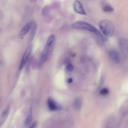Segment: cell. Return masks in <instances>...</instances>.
Here are the masks:
<instances>
[{"label": "cell", "instance_id": "obj_1", "mask_svg": "<svg viewBox=\"0 0 128 128\" xmlns=\"http://www.w3.org/2000/svg\"><path fill=\"white\" fill-rule=\"evenodd\" d=\"M99 26L101 32L105 36L111 37L113 35L114 27L111 21L108 20H102L99 23Z\"/></svg>", "mask_w": 128, "mask_h": 128}, {"label": "cell", "instance_id": "obj_2", "mask_svg": "<svg viewBox=\"0 0 128 128\" xmlns=\"http://www.w3.org/2000/svg\"><path fill=\"white\" fill-rule=\"evenodd\" d=\"M71 27L74 28L85 30L92 32H96L97 30L92 25L82 21H77L74 23L72 24Z\"/></svg>", "mask_w": 128, "mask_h": 128}, {"label": "cell", "instance_id": "obj_3", "mask_svg": "<svg viewBox=\"0 0 128 128\" xmlns=\"http://www.w3.org/2000/svg\"><path fill=\"white\" fill-rule=\"evenodd\" d=\"M55 39V36L53 34L50 35L48 38L46 45L42 53L48 56L51 53L53 49Z\"/></svg>", "mask_w": 128, "mask_h": 128}, {"label": "cell", "instance_id": "obj_4", "mask_svg": "<svg viewBox=\"0 0 128 128\" xmlns=\"http://www.w3.org/2000/svg\"><path fill=\"white\" fill-rule=\"evenodd\" d=\"M32 47V45H30L25 52L19 66V69L20 70L23 69L27 62L30 55Z\"/></svg>", "mask_w": 128, "mask_h": 128}, {"label": "cell", "instance_id": "obj_5", "mask_svg": "<svg viewBox=\"0 0 128 128\" xmlns=\"http://www.w3.org/2000/svg\"><path fill=\"white\" fill-rule=\"evenodd\" d=\"M92 33L94 39L98 43L101 45H103L107 42V38L99 30H97L96 32Z\"/></svg>", "mask_w": 128, "mask_h": 128}, {"label": "cell", "instance_id": "obj_6", "mask_svg": "<svg viewBox=\"0 0 128 128\" xmlns=\"http://www.w3.org/2000/svg\"><path fill=\"white\" fill-rule=\"evenodd\" d=\"M47 104L49 110L51 111L60 110L62 109L61 105L51 98H49L48 99Z\"/></svg>", "mask_w": 128, "mask_h": 128}, {"label": "cell", "instance_id": "obj_7", "mask_svg": "<svg viewBox=\"0 0 128 128\" xmlns=\"http://www.w3.org/2000/svg\"><path fill=\"white\" fill-rule=\"evenodd\" d=\"M73 8L74 11L78 14L83 15L86 14L82 4L79 1H76L74 2Z\"/></svg>", "mask_w": 128, "mask_h": 128}, {"label": "cell", "instance_id": "obj_8", "mask_svg": "<svg viewBox=\"0 0 128 128\" xmlns=\"http://www.w3.org/2000/svg\"><path fill=\"white\" fill-rule=\"evenodd\" d=\"M101 5L102 10L105 12H112L114 10L113 8L106 1H101Z\"/></svg>", "mask_w": 128, "mask_h": 128}, {"label": "cell", "instance_id": "obj_9", "mask_svg": "<svg viewBox=\"0 0 128 128\" xmlns=\"http://www.w3.org/2000/svg\"><path fill=\"white\" fill-rule=\"evenodd\" d=\"M119 47L123 52H126L128 50V43L127 40L123 38H119L118 41Z\"/></svg>", "mask_w": 128, "mask_h": 128}, {"label": "cell", "instance_id": "obj_10", "mask_svg": "<svg viewBox=\"0 0 128 128\" xmlns=\"http://www.w3.org/2000/svg\"><path fill=\"white\" fill-rule=\"evenodd\" d=\"M30 25V30L31 31L30 40L31 41L33 39L36 33L37 29V24L35 21H33L29 23Z\"/></svg>", "mask_w": 128, "mask_h": 128}, {"label": "cell", "instance_id": "obj_11", "mask_svg": "<svg viewBox=\"0 0 128 128\" xmlns=\"http://www.w3.org/2000/svg\"><path fill=\"white\" fill-rule=\"evenodd\" d=\"M9 111L10 107L8 106L3 112L0 116V127L3 124L8 117Z\"/></svg>", "mask_w": 128, "mask_h": 128}, {"label": "cell", "instance_id": "obj_12", "mask_svg": "<svg viewBox=\"0 0 128 128\" xmlns=\"http://www.w3.org/2000/svg\"><path fill=\"white\" fill-rule=\"evenodd\" d=\"M109 54L111 58L116 62L119 61L120 58L118 52L115 50L111 49L109 51Z\"/></svg>", "mask_w": 128, "mask_h": 128}, {"label": "cell", "instance_id": "obj_13", "mask_svg": "<svg viewBox=\"0 0 128 128\" xmlns=\"http://www.w3.org/2000/svg\"><path fill=\"white\" fill-rule=\"evenodd\" d=\"M30 23L27 24L22 29L19 35V38L20 39H23L25 35L30 30Z\"/></svg>", "mask_w": 128, "mask_h": 128}, {"label": "cell", "instance_id": "obj_14", "mask_svg": "<svg viewBox=\"0 0 128 128\" xmlns=\"http://www.w3.org/2000/svg\"><path fill=\"white\" fill-rule=\"evenodd\" d=\"M32 120V111L31 108H30V113L25 119L24 122V125L25 127H27L31 124Z\"/></svg>", "mask_w": 128, "mask_h": 128}, {"label": "cell", "instance_id": "obj_15", "mask_svg": "<svg viewBox=\"0 0 128 128\" xmlns=\"http://www.w3.org/2000/svg\"><path fill=\"white\" fill-rule=\"evenodd\" d=\"M81 106V102L78 99L75 100L73 104L74 108L76 110H79L80 109Z\"/></svg>", "mask_w": 128, "mask_h": 128}, {"label": "cell", "instance_id": "obj_16", "mask_svg": "<svg viewBox=\"0 0 128 128\" xmlns=\"http://www.w3.org/2000/svg\"><path fill=\"white\" fill-rule=\"evenodd\" d=\"M109 92L108 89L107 88H104L101 90L100 93L102 95H105L108 94Z\"/></svg>", "mask_w": 128, "mask_h": 128}, {"label": "cell", "instance_id": "obj_17", "mask_svg": "<svg viewBox=\"0 0 128 128\" xmlns=\"http://www.w3.org/2000/svg\"><path fill=\"white\" fill-rule=\"evenodd\" d=\"M74 67L73 65L71 64H68L66 67L67 69L69 71H71L73 70Z\"/></svg>", "mask_w": 128, "mask_h": 128}, {"label": "cell", "instance_id": "obj_18", "mask_svg": "<svg viewBox=\"0 0 128 128\" xmlns=\"http://www.w3.org/2000/svg\"><path fill=\"white\" fill-rule=\"evenodd\" d=\"M104 82V79L103 77L102 78L100 79L98 87L97 90H99L101 88L102 85Z\"/></svg>", "mask_w": 128, "mask_h": 128}, {"label": "cell", "instance_id": "obj_19", "mask_svg": "<svg viewBox=\"0 0 128 128\" xmlns=\"http://www.w3.org/2000/svg\"><path fill=\"white\" fill-rule=\"evenodd\" d=\"M37 125V123L35 122L29 128H36Z\"/></svg>", "mask_w": 128, "mask_h": 128}, {"label": "cell", "instance_id": "obj_20", "mask_svg": "<svg viewBox=\"0 0 128 128\" xmlns=\"http://www.w3.org/2000/svg\"><path fill=\"white\" fill-rule=\"evenodd\" d=\"M67 81L69 83H71L73 82V79L71 78H69L68 79Z\"/></svg>", "mask_w": 128, "mask_h": 128}, {"label": "cell", "instance_id": "obj_21", "mask_svg": "<svg viewBox=\"0 0 128 128\" xmlns=\"http://www.w3.org/2000/svg\"><path fill=\"white\" fill-rule=\"evenodd\" d=\"M2 63V62L0 60V65H1Z\"/></svg>", "mask_w": 128, "mask_h": 128}]
</instances>
